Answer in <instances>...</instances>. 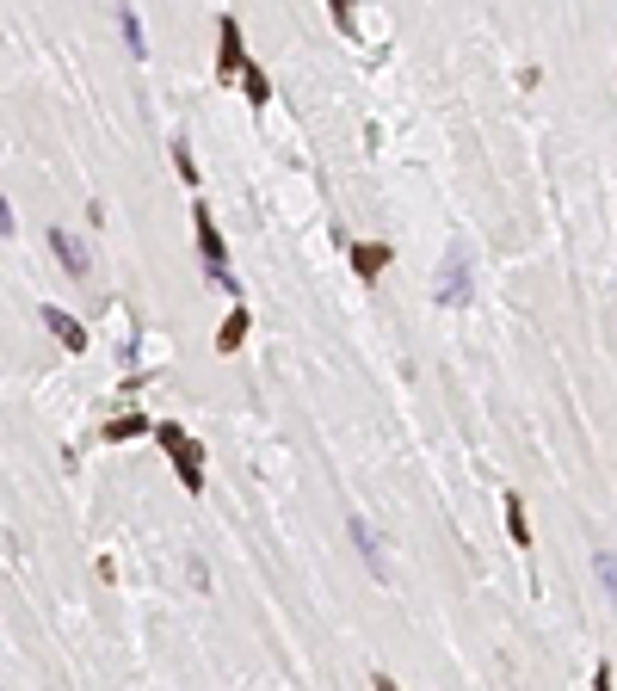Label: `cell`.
<instances>
[{
	"label": "cell",
	"instance_id": "obj_1",
	"mask_svg": "<svg viewBox=\"0 0 617 691\" xmlns=\"http://www.w3.org/2000/svg\"><path fill=\"white\" fill-rule=\"evenodd\" d=\"M155 439L167 445V457H173V469H179V488H186V494H204V451L186 439V426H179V420H161Z\"/></svg>",
	"mask_w": 617,
	"mask_h": 691
},
{
	"label": "cell",
	"instance_id": "obj_2",
	"mask_svg": "<svg viewBox=\"0 0 617 691\" xmlns=\"http://www.w3.org/2000/svg\"><path fill=\"white\" fill-rule=\"evenodd\" d=\"M192 229H198V253H204V272L223 284V290H235V272H229V247H223V235H216V216H210V204L204 198H192Z\"/></svg>",
	"mask_w": 617,
	"mask_h": 691
},
{
	"label": "cell",
	"instance_id": "obj_3",
	"mask_svg": "<svg viewBox=\"0 0 617 691\" xmlns=\"http://www.w3.org/2000/svg\"><path fill=\"white\" fill-rule=\"evenodd\" d=\"M432 290H439L445 309H463V303H469V253H463V247H451L445 260H439V278H432Z\"/></svg>",
	"mask_w": 617,
	"mask_h": 691
},
{
	"label": "cell",
	"instance_id": "obj_4",
	"mask_svg": "<svg viewBox=\"0 0 617 691\" xmlns=\"http://www.w3.org/2000/svg\"><path fill=\"white\" fill-rule=\"evenodd\" d=\"M216 75H223V81L247 75V56H241V25H235L229 13L216 19Z\"/></svg>",
	"mask_w": 617,
	"mask_h": 691
},
{
	"label": "cell",
	"instance_id": "obj_5",
	"mask_svg": "<svg viewBox=\"0 0 617 691\" xmlns=\"http://www.w3.org/2000/svg\"><path fill=\"white\" fill-rule=\"evenodd\" d=\"M50 253H56V266L68 272V278H87L93 272V260H87V247L68 235V229H50Z\"/></svg>",
	"mask_w": 617,
	"mask_h": 691
},
{
	"label": "cell",
	"instance_id": "obj_6",
	"mask_svg": "<svg viewBox=\"0 0 617 691\" xmlns=\"http://www.w3.org/2000/svg\"><path fill=\"white\" fill-rule=\"evenodd\" d=\"M44 327H50V334H56L68 352H87V327L68 315V309H44Z\"/></svg>",
	"mask_w": 617,
	"mask_h": 691
},
{
	"label": "cell",
	"instance_id": "obj_7",
	"mask_svg": "<svg viewBox=\"0 0 617 691\" xmlns=\"http://www.w3.org/2000/svg\"><path fill=\"white\" fill-rule=\"evenodd\" d=\"M383 266H389V247H383V241H358V247H352V272L365 278V284H371Z\"/></svg>",
	"mask_w": 617,
	"mask_h": 691
},
{
	"label": "cell",
	"instance_id": "obj_8",
	"mask_svg": "<svg viewBox=\"0 0 617 691\" xmlns=\"http://www.w3.org/2000/svg\"><path fill=\"white\" fill-rule=\"evenodd\" d=\"M247 327H253V315H247V303H235L229 321H223V334H216V352H235V346L247 340Z\"/></svg>",
	"mask_w": 617,
	"mask_h": 691
},
{
	"label": "cell",
	"instance_id": "obj_9",
	"mask_svg": "<svg viewBox=\"0 0 617 691\" xmlns=\"http://www.w3.org/2000/svg\"><path fill=\"white\" fill-rule=\"evenodd\" d=\"M352 543H358V556L371 562V574H383V543H377V531L358 519V513H352Z\"/></svg>",
	"mask_w": 617,
	"mask_h": 691
},
{
	"label": "cell",
	"instance_id": "obj_10",
	"mask_svg": "<svg viewBox=\"0 0 617 691\" xmlns=\"http://www.w3.org/2000/svg\"><path fill=\"white\" fill-rule=\"evenodd\" d=\"M136 432H149V414H112V420L99 426V439L118 445V439H136Z\"/></svg>",
	"mask_w": 617,
	"mask_h": 691
},
{
	"label": "cell",
	"instance_id": "obj_11",
	"mask_svg": "<svg viewBox=\"0 0 617 691\" xmlns=\"http://www.w3.org/2000/svg\"><path fill=\"white\" fill-rule=\"evenodd\" d=\"M506 531H513L519 550H531V519H525V500L519 494H506Z\"/></svg>",
	"mask_w": 617,
	"mask_h": 691
},
{
	"label": "cell",
	"instance_id": "obj_12",
	"mask_svg": "<svg viewBox=\"0 0 617 691\" xmlns=\"http://www.w3.org/2000/svg\"><path fill=\"white\" fill-rule=\"evenodd\" d=\"M241 87H247V99H253V105H272V81H266V68H260V62H247Z\"/></svg>",
	"mask_w": 617,
	"mask_h": 691
},
{
	"label": "cell",
	"instance_id": "obj_13",
	"mask_svg": "<svg viewBox=\"0 0 617 691\" xmlns=\"http://www.w3.org/2000/svg\"><path fill=\"white\" fill-rule=\"evenodd\" d=\"M118 25H124V44H130V56H149V44H142V19H136V7H124V13H118Z\"/></svg>",
	"mask_w": 617,
	"mask_h": 691
},
{
	"label": "cell",
	"instance_id": "obj_14",
	"mask_svg": "<svg viewBox=\"0 0 617 691\" xmlns=\"http://www.w3.org/2000/svg\"><path fill=\"white\" fill-rule=\"evenodd\" d=\"M173 167H179L186 186H198V161H192V149H186V136H173Z\"/></svg>",
	"mask_w": 617,
	"mask_h": 691
},
{
	"label": "cell",
	"instance_id": "obj_15",
	"mask_svg": "<svg viewBox=\"0 0 617 691\" xmlns=\"http://www.w3.org/2000/svg\"><path fill=\"white\" fill-rule=\"evenodd\" d=\"M593 568H599V580H605V593H617V562H611V556H605V550H599V556H593Z\"/></svg>",
	"mask_w": 617,
	"mask_h": 691
},
{
	"label": "cell",
	"instance_id": "obj_16",
	"mask_svg": "<svg viewBox=\"0 0 617 691\" xmlns=\"http://www.w3.org/2000/svg\"><path fill=\"white\" fill-rule=\"evenodd\" d=\"M334 25L346 31V38H352V31H358V19H352V7H346V0H334Z\"/></svg>",
	"mask_w": 617,
	"mask_h": 691
},
{
	"label": "cell",
	"instance_id": "obj_17",
	"mask_svg": "<svg viewBox=\"0 0 617 691\" xmlns=\"http://www.w3.org/2000/svg\"><path fill=\"white\" fill-rule=\"evenodd\" d=\"M593 691H617V679H611V661H599V667H593Z\"/></svg>",
	"mask_w": 617,
	"mask_h": 691
},
{
	"label": "cell",
	"instance_id": "obj_18",
	"mask_svg": "<svg viewBox=\"0 0 617 691\" xmlns=\"http://www.w3.org/2000/svg\"><path fill=\"white\" fill-rule=\"evenodd\" d=\"M371 691H402V685H395L389 673H377V679H371Z\"/></svg>",
	"mask_w": 617,
	"mask_h": 691
}]
</instances>
